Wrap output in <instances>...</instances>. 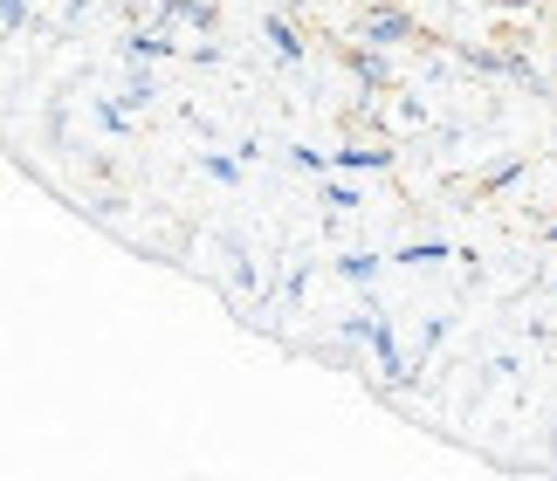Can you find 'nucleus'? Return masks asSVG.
<instances>
[{"label": "nucleus", "instance_id": "f257e3e1", "mask_svg": "<svg viewBox=\"0 0 557 481\" xmlns=\"http://www.w3.org/2000/svg\"><path fill=\"white\" fill-rule=\"evenodd\" d=\"M366 41H379V49L413 41V14H399V8H366Z\"/></svg>", "mask_w": 557, "mask_h": 481}, {"label": "nucleus", "instance_id": "f03ea898", "mask_svg": "<svg viewBox=\"0 0 557 481\" xmlns=\"http://www.w3.org/2000/svg\"><path fill=\"white\" fill-rule=\"evenodd\" d=\"M345 62H351V76H358V83H372V90H385V76H393V62L379 55V41H366V49H351Z\"/></svg>", "mask_w": 557, "mask_h": 481}, {"label": "nucleus", "instance_id": "7ed1b4c3", "mask_svg": "<svg viewBox=\"0 0 557 481\" xmlns=\"http://www.w3.org/2000/svg\"><path fill=\"white\" fill-rule=\"evenodd\" d=\"M213 0H165V21H193V28H213Z\"/></svg>", "mask_w": 557, "mask_h": 481}, {"label": "nucleus", "instance_id": "20e7f679", "mask_svg": "<svg viewBox=\"0 0 557 481\" xmlns=\"http://www.w3.org/2000/svg\"><path fill=\"white\" fill-rule=\"evenodd\" d=\"M337 165H351V172H385V165H393V151H366V145H351V151H337Z\"/></svg>", "mask_w": 557, "mask_h": 481}, {"label": "nucleus", "instance_id": "39448f33", "mask_svg": "<svg viewBox=\"0 0 557 481\" xmlns=\"http://www.w3.org/2000/svg\"><path fill=\"white\" fill-rule=\"evenodd\" d=\"M269 41H275V55H283V62H304V41H296L289 21H269Z\"/></svg>", "mask_w": 557, "mask_h": 481}, {"label": "nucleus", "instance_id": "423d86ee", "mask_svg": "<svg viewBox=\"0 0 557 481\" xmlns=\"http://www.w3.org/2000/svg\"><path fill=\"white\" fill-rule=\"evenodd\" d=\"M461 62H468V70H482V76H496V70H503V55H496V49H461Z\"/></svg>", "mask_w": 557, "mask_h": 481}, {"label": "nucleus", "instance_id": "0eeeda50", "mask_svg": "<svg viewBox=\"0 0 557 481\" xmlns=\"http://www.w3.org/2000/svg\"><path fill=\"white\" fill-rule=\"evenodd\" d=\"M517 172H523V159H509V165H496V172H488V180H482L475 193H503L509 180H517Z\"/></svg>", "mask_w": 557, "mask_h": 481}, {"label": "nucleus", "instance_id": "6e6552de", "mask_svg": "<svg viewBox=\"0 0 557 481\" xmlns=\"http://www.w3.org/2000/svg\"><path fill=\"white\" fill-rule=\"evenodd\" d=\"M0 21H8V35L28 28V0H0Z\"/></svg>", "mask_w": 557, "mask_h": 481}, {"label": "nucleus", "instance_id": "1a4fd4ad", "mask_svg": "<svg viewBox=\"0 0 557 481\" xmlns=\"http://www.w3.org/2000/svg\"><path fill=\"white\" fill-rule=\"evenodd\" d=\"M165 49H173V41H165L159 28L152 35H132V55H165Z\"/></svg>", "mask_w": 557, "mask_h": 481}, {"label": "nucleus", "instance_id": "9d476101", "mask_svg": "<svg viewBox=\"0 0 557 481\" xmlns=\"http://www.w3.org/2000/svg\"><path fill=\"white\" fill-rule=\"evenodd\" d=\"M372 269H379L372 255H345V275H351V282H372Z\"/></svg>", "mask_w": 557, "mask_h": 481}, {"label": "nucleus", "instance_id": "9b49d317", "mask_svg": "<svg viewBox=\"0 0 557 481\" xmlns=\"http://www.w3.org/2000/svg\"><path fill=\"white\" fill-rule=\"evenodd\" d=\"M207 172H213L221 186H234V180H242V165H234V159H207Z\"/></svg>", "mask_w": 557, "mask_h": 481}, {"label": "nucleus", "instance_id": "f8f14e48", "mask_svg": "<svg viewBox=\"0 0 557 481\" xmlns=\"http://www.w3.org/2000/svg\"><path fill=\"white\" fill-rule=\"evenodd\" d=\"M496 8H509V14H517V8H537V0H496Z\"/></svg>", "mask_w": 557, "mask_h": 481}, {"label": "nucleus", "instance_id": "ddd939ff", "mask_svg": "<svg viewBox=\"0 0 557 481\" xmlns=\"http://www.w3.org/2000/svg\"><path fill=\"white\" fill-rule=\"evenodd\" d=\"M124 8H132V14H138V8H152V0H124Z\"/></svg>", "mask_w": 557, "mask_h": 481}, {"label": "nucleus", "instance_id": "4468645a", "mask_svg": "<svg viewBox=\"0 0 557 481\" xmlns=\"http://www.w3.org/2000/svg\"><path fill=\"white\" fill-rule=\"evenodd\" d=\"M544 240H557V221H550V227H544Z\"/></svg>", "mask_w": 557, "mask_h": 481}, {"label": "nucleus", "instance_id": "2eb2a0df", "mask_svg": "<svg viewBox=\"0 0 557 481\" xmlns=\"http://www.w3.org/2000/svg\"><path fill=\"white\" fill-rule=\"evenodd\" d=\"M550 103H557V83H550Z\"/></svg>", "mask_w": 557, "mask_h": 481}]
</instances>
